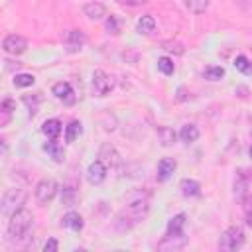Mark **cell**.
I'll return each instance as SVG.
<instances>
[{"label": "cell", "mask_w": 252, "mask_h": 252, "mask_svg": "<svg viewBox=\"0 0 252 252\" xmlns=\"http://www.w3.org/2000/svg\"><path fill=\"white\" fill-rule=\"evenodd\" d=\"M33 224V217L28 209H18L14 215H10V220H8V236L14 238V240H22L30 228Z\"/></svg>", "instance_id": "obj_1"}, {"label": "cell", "mask_w": 252, "mask_h": 252, "mask_svg": "<svg viewBox=\"0 0 252 252\" xmlns=\"http://www.w3.org/2000/svg\"><path fill=\"white\" fill-rule=\"evenodd\" d=\"M28 199V191L22 189V187H14V189H8L2 197V207H0V213L4 217H10L14 215L18 209H22V205L26 203Z\"/></svg>", "instance_id": "obj_2"}, {"label": "cell", "mask_w": 252, "mask_h": 252, "mask_svg": "<svg viewBox=\"0 0 252 252\" xmlns=\"http://www.w3.org/2000/svg\"><path fill=\"white\" fill-rule=\"evenodd\" d=\"M242 244H244V230L240 226H228L219 238V250L222 252H234L242 248Z\"/></svg>", "instance_id": "obj_3"}, {"label": "cell", "mask_w": 252, "mask_h": 252, "mask_svg": "<svg viewBox=\"0 0 252 252\" xmlns=\"http://www.w3.org/2000/svg\"><path fill=\"white\" fill-rule=\"evenodd\" d=\"M122 213L126 215V219L132 224H136V222H140V220H144L148 217V213H150V201L146 197H136L134 201L128 203V207Z\"/></svg>", "instance_id": "obj_4"}, {"label": "cell", "mask_w": 252, "mask_h": 252, "mask_svg": "<svg viewBox=\"0 0 252 252\" xmlns=\"http://www.w3.org/2000/svg\"><path fill=\"white\" fill-rule=\"evenodd\" d=\"M252 185V171L248 169H236L234 183H232V195L236 201H244Z\"/></svg>", "instance_id": "obj_5"}, {"label": "cell", "mask_w": 252, "mask_h": 252, "mask_svg": "<svg viewBox=\"0 0 252 252\" xmlns=\"http://www.w3.org/2000/svg\"><path fill=\"white\" fill-rule=\"evenodd\" d=\"M185 244H187L185 232H165V236L158 242V250H161V252H175V250L185 248Z\"/></svg>", "instance_id": "obj_6"}, {"label": "cell", "mask_w": 252, "mask_h": 252, "mask_svg": "<svg viewBox=\"0 0 252 252\" xmlns=\"http://www.w3.org/2000/svg\"><path fill=\"white\" fill-rule=\"evenodd\" d=\"M114 89V79L102 71V69H96L93 73V91L98 94V96H106L110 91Z\"/></svg>", "instance_id": "obj_7"}, {"label": "cell", "mask_w": 252, "mask_h": 252, "mask_svg": "<svg viewBox=\"0 0 252 252\" xmlns=\"http://www.w3.org/2000/svg\"><path fill=\"white\" fill-rule=\"evenodd\" d=\"M55 193H57V183L53 179H41L35 185V189H33V195H35V199H37L39 205L51 203L53 197H55Z\"/></svg>", "instance_id": "obj_8"}, {"label": "cell", "mask_w": 252, "mask_h": 252, "mask_svg": "<svg viewBox=\"0 0 252 252\" xmlns=\"http://www.w3.org/2000/svg\"><path fill=\"white\" fill-rule=\"evenodd\" d=\"M2 49L10 55H22L26 49H28V39L20 33H10L4 37L2 41Z\"/></svg>", "instance_id": "obj_9"}, {"label": "cell", "mask_w": 252, "mask_h": 252, "mask_svg": "<svg viewBox=\"0 0 252 252\" xmlns=\"http://www.w3.org/2000/svg\"><path fill=\"white\" fill-rule=\"evenodd\" d=\"M98 158H100V161H102L106 167H110V169H116V167H120V163H122L120 154L116 152V148H114L112 144H102L100 150H98Z\"/></svg>", "instance_id": "obj_10"}, {"label": "cell", "mask_w": 252, "mask_h": 252, "mask_svg": "<svg viewBox=\"0 0 252 252\" xmlns=\"http://www.w3.org/2000/svg\"><path fill=\"white\" fill-rule=\"evenodd\" d=\"M106 171H108V167H106L100 159H94V161L87 167V179H89V183L100 185V183L106 179Z\"/></svg>", "instance_id": "obj_11"}, {"label": "cell", "mask_w": 252, "mask_h": 252, "mask_svg": "<svg viewBox=\"0 0 252 252\" xmlns=\"http://www.w3.org/2000/svg\"><path fill=\"white\" fill-rule=\"evenodd\" d=\"M51 93L55 94L57 100H61L63 104H73L75 102V93H73V87L67 83V81H59L53 85Z\"/></svg>", "instance_id": "obj_12"}, {"label": "cell", "mask_w": 252, "mask_h": 252, "mask_svg": "<svg viewBox=\"0 0 252 252\" xmlns=\"http://www.w3.org/2000/svg\"><path fill=\"white\" fill-rule=\"evenodd\" d=\"M175 167H177V161L173 158H161L158 163V181H161V183L167 181L173 175Z\"/></svg>", "instance_id": "obj_13"}, {"label": "cell", "mask_w": 252, "mask_h": 252, "mask_svg": "<svg viewBox=\"0 0 252 252\" xmlns=\"http://www.w3.org/2000/svg\"><path fill=\"white\" fill-rule=\"evenodd\" d=\"M156 136H158V142L161 144V146H173L175 144V140H177V134L173 132V128H169V126H158L156 128Z\"/></svg>", "instance_id": "obj_14"}, {"label": "cell", "mask_w": 252, "mask_h": 252, "mask_svg": "<svg viewBox=\"0 0 252 252\" xmlns=\"http://www.w3.org/2000/svg\"><path fill=\"white\" fill-rule=\"evenodd\" d=\"M83 12L89 20H100V18L106 16V8H104L102 2H89V4H85Z\"/></svg>", "instance_id": "obj_15"}, {"label": "cell", "mask_w": 252, "mask_h": 252, "mask_svg": "<svg viewBox=\"0 0 252 252\" xmlns=\"http://www.w3.org/2000/svg\"><path fill=\"white\" fill-rule=\"evenodd\" d=\"M61 130H63V124H61L57 118H49V120H45V122L41 124V132H43L49 140H55V138L61 134Z\"/></svg>", "instance_id": "obj_16"}, {"label": "cell", "mask_w": 252, "mask_h": 252, "mask_svg": "<svg viewBox=\"0 0 252 252\" xmlns=\"http://www.w3.org/2000/svg\"><path fill=\"white\" fill-rule=\"evenodd\" d=\"M65 41H67L69 51H79V49L83 47V43H85V33H83L81 30H71V32L67 33Z\"/></svg>", "instance_id": "obj_17"}, {"label": "cell", "mask_w": 252, "mask_h": 252, "mask_svg": "<svg viewBox=\"0 0 252 252\" xmlns=\"http://www.w3.org/2000/svg\"><path fill=\"white\" fill-rule=\"evenodd\" d=\"M61 224H63L65 228H71V230H81L85 222H83V217H81L79 213H75V211H69V213L63 217Z\"/></svg>", "instance_id": "obj_18"}, {"label": "cell", "mask_w": 252, "mask_h": 252, "mask_svg": "<svg viewBox=\"0 0 252 252\" xmlns=\"http://www.w3.org/2000/svg\"><path fill=\"white\" fill-rule=\"evenodd\" d=\"M179 189L185 197H199L201 195V185L195 179H181Z\"/></svg>", "instance_id": "obj_19"}, {"label": "cell", "mask_w": 252, "mask_h": 252, "mask_svg": "<svg viewBox=\"0 0 252 252\" xmlns=\"http://www.w3.org/2000/svg\"><path fill=\"white\" fill-rule=\"evenodd\" d=\"M199 128L195 126V124H185L181 130H179V138H181V142H185V144H193V142H197V138H199Z\"/></svg>", "instance_id": "obj_20"}, {"label": "cell", "mask_w": 252, "mask_h": 252, "mask_svg": "<svg viewBox=\"0 0 252 252\" xmlns=\"http://www.w3.org/2000/svg\"><path fill=\"white\" fill-rule=\"evenodd\" d=\"M43 150L49 154V158L53 159V161H63V158H65V152H63V148L55 142V140H51V142H47V144H43Z\"/></svg>", "instance_id": "obj_21"}, {"label": "cell", "mask_w": 252, "mask_h": 252, "mask_svg": "<svg viewBox=\"0 0 252 252\" xmlns=\"http://www.w3.org/2000/svg\"><path fill=\"white\" fill-rule=\"evenodd\" d=\"M136 30H138L140 33H152V32L156 30V20H154V16H150V14L142 16V18L136 22Z\"/></svg>", "instance_id": "obj_22"}, {"label": "cell", "mask_w": 252, "mask_h": 252, "mask_svg": "<svg viewBox=\"0 0 252 252\" xmlns=\"http://www.w3.org/2000/svg\"><path fill=\"white\" fill-rule=\"evenodd\" d=\"M16 110V102L12 98H6L2 100V106H0V112H2V120H0V126H6L12 118V112Z\"/></svg>", "instance_id": "obj_23"}, {"label": "cell", "mask_w": 252, "mask_h": 252, "mask_svg": "<svg viewBox=\"0 0 252 252\" xmlns=\"http://www.w3.org/2000/svg\"><path fill=\"white\" fill-rule=\"evenodd\" d=\"M185 220H187L185 213H179V215L171 217L169 222H167V230H165V232H183V228H185Z\"/></svg>", "instance_id": "obj_24"}, {"label": "cell", "mask_w": 252, "mask_h": 252, "mask_svg": "<svg viewBox=\"0 0 252 252\" xmlns=\"http://www.w3.org/2000/svg\"><path fill=\"white\" fill-rule=\"evenodd\" d=\"M81 132H83V124H81L79 120H73V122H69V126L65 128V140H67V142H75V140L81 136Z\"/></svg>", "instance_id": "obj_25"}, {"label": "cell", "mask_w": 252, "mask_h": 252, "mask_svg": "<svg viewBox=\"0 0 252 252\" xmlns=\"http://www.w3.org/2000/svg\"><path fill=\"white\" fill-rule=\"evenodd\" d=\"M209 2H211V0H183L185 8H187L189 12H193V14H203V12L209 8Z\"/></svg>", "instance_id": "obj_26"}, {"label": "cell", "mask_w": 252, "mask_h": 252, "mask_svg": "<svg viewBox=\"0 0 252 252\" xmlns=\"http://www.w3.org/2000/svg\"><path fill=\"white\" fill-rule=\"evenodd\" d=\"M234 67H236V71H240L242 75H250V73H252V61H250L248 57H244V55H238V57L234 59Z\"/></svg>", "instance_id": "obj_27"}, {"label": "cell", "mask_w": 252, "mask_h": 252, "mask_svg": "<svg viewBox=\"0 0 252 252\" xmlns=\"http://www.w3.org/2000/svg\"><path fill=\"white\" fill-rule=\"evenodd\" d=\"M35 83V77L33 75H30V73H18L16 77H14V85L16 87H32Z\"/></svg>", "instance_id": "obj_28"}, {"label": "cell", "mask_w": 252, "mask_h": 252, "mask_svg": "<svg viewBox=\"0 0 252 252\" xmlns=\"http://www.w3.org/2000/svg\"><path fill=\"white\" fill-rule=\"evenodd\" d=\"M242 213H244L246 224L252 228V195H246V199L242 201Z\"/></svg>", "instance_id": "obj_29"}, {"label": "cell", "mask_w": 252, "mask_h": 252, "mask_svg": "<svg viewBox=\"0 0 252 252\" xmlns=\"http://www.w3.org/2000/svg\"><path fill=\"white\" fill-rule=\"evenodd\" d=\"M158 69H159L163 75H171V73L175 71V65H173V61H171L169 57H159V59H158Z\"/></svg>", "instance_id": "obj_30"}, {"label": "cell", "mask_w": 252, "mask_h": 252, "mask_svg": "<svg viewBox=\"0 0 252 252\" xmlns=\"http://www.w3.org/2000/svg\"><path fill=\"white\" fill-rule=\"evenodd\" d=\"M222 75H224V69L222 67H207L205 69V77L209 81H219Z\"/></svg>", "instance_id": "obj_31"}, {"label": "cell", "mask_w": 252, "mask_h": 252, "mask_svg": "<svg viewBox=\"0 0 252 252\" xmlns=\"http://www.w3.org/2000/svg\"><path fill=\"white\" fill-rule=\"evenodd\" d=\"M24 102L30 106V114H35V108L41 102V93H35L33 96H24Z\"/></svg>", "instance_id": "obj_32"}, {"label": "cell", "mask_w": 252, "mask_h": 252, "mask_svg": "<svg viewBox=\"0 0 252 252\" xmlns=\"http://www.w3.org/2000/svg\"><path fill=\"white\" fill-rule=\"evenodd\" d=\"M161 47H163L165 51H169V53H175V55H181V53L185 51L183 45L177 43V41H165V43H161Z\"/></svg>", "instance_id": "obj_33"}, {"label": "cell", "mask_w": 252, "mask_h": 252, "mask_svg": "<svg viewBox=\"0 0 252 252\" xmlns=\"http://www.w3.org/2000/svg\"><path fill=\"white\" fill-rule=\"evenodd\" d=\"M106 30H108V33H118L120 32V26H118V18L116 16H108L106 18Z\"/></svg>", "instance_id": "obj_34"}, {"label": "cell", "mask_w": 252, "mask_h": 252, "mask_svg": "<svg viewBox=\"0 0 252 252\" xmlns=\"http://www.w3.org/2000/svg\"><path fill=\"white\" fill-rule=\"evenodd\" d=\"M57 248H59V244H57L55 238H49V240L43 244V252H55Z\"/></svg>", "instance_id": "obj_35"}, {"label": "cell", "mask_w": 252, "mask_h": 252, "mask_svg": "<svg viewBox=\"0 0 252 252\" xmlns=\"http://www.w3.org/2000/svg\"><path fill=\"white\" fill-rule=\"evenodd\" d=\"M65 191H67V197H61V201H63L65 205H73V197H75V191H73L71 187H65Z\"/></svg>", "instance_id": "obj_36"}, {"label": "cell", "mask_w": 252, "mask_h": 252, "mask_svg": "<svg viewBox=\"0 0 252 252\" xmlns=\"http://www.w3.org/2000/svg\"><path fill=\"white\" fill-rule=\"evenodd\" d=\"M118 4H122V6H142V4H146L148 0H116Z\"/></svg>", "instance_id": "obj_37"}, {"label": "cell", "mask_w": 252, "mask_h": 252, "mask_svg": "<svg viewBox=\"0 0 252 252\" xmlns=\"http://www.w3.org/2000/svg\"><path fill=\"white\" fill-rule=\"evenodd\" d=\"M250 159H252V148H250Z\"/></svg>", "instance_id": "obj_38"}]
</instances>
